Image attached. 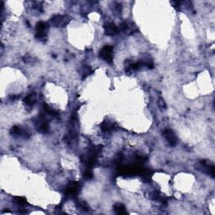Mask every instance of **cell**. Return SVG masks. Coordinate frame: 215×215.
<instances>
[{
	"label": "cell",
	"instance_id": "1",
	"mask_svg": "<svg viewBox=\"0 0 215 215\" xmlns=\"http://www.w3.org/2000/svg\"><path fill=\"white\" fill-rule=\"evenodd\" d=\"M47 24L45 22H39L37 23L35 30H36V38L39 40H45L46 37V29H47Z\"/></svg>",
	"mask_w": 215,
	"mask_h": 215
},
{
	"label": "cell",
	"instance_id": "2",
	"mask_svg": "<svg viewBox=\"0 0 215 215\" xmlns=\"http://www.w3.org/2000/svg\"><path fill=\"white\" fill-rule=\"evenodd\" d=\"M100 56L108 62H111L113 60V47L106 46L100 51Z\"/></svg>",
	"mask_w": 215,
	"mask_h": 215
},
{
	"label": "cell",
	"instance_id": "3",
	"mask_svg": "<svg viewBox=\"0 0 215 215\" xmlns=\"http://www.w3.org/2000/svg\"><path fill=\"white\" fill-rule=\"evenodd\" d=\"M51 22L55 26L64 27L68 23V17L66 15H56L52 18Z\"/></svg>",
	"mask_w": 215,
	"mask_h": 215
},
{
	"label": "cell",
	"instance_id": "4",
	"mask_svg": "<svg viewBox=\"0 0 215 215\" xmlns=\"http://www.w3.org/2000/svg\"><path fill=\"white\" fill-rule=\"evenodd\" d=\"M163 134H164V136L167 140V141L169 142V144L172 146H175L177 144V137L175 135L173 131L170 129H166V130H164Z\"/></svg>",
	"mask_w": 215,
	"mask_h": 215
},
{
	"label": "cell",
	"instance_id": "5",
	"mask_svg": "<svg viewBox=\"0 0 215 215\" xmlns=\"http://www.w3.org/2000/svg\"><path fill=\"white\" fill-rule=\"evenodd\" d=\"M104 31L108 35H114L118 32V27L114 23H109L104 25Z\"/></svg>",
	"mask_w": 215,
	"mask_h": 215
},
{
	"label": "cell",
	"instance_id": "6",
	"mask_svg": "<svg viewBox=\"0 0 215 215\" xmlns=\"http://www.w3.org/2000/svg\"><path fill=\"white\" fill-rule=\"evenodd\" d=\"M36 127L37 129L41 132H46L49 129V125H48L47 122L43 119H39L36 122Z\"/></svg>",
	"mask_w": 215,
	"mask_h": 215
},
{
	"label": "cell",
	"instance_id": "7",
	"mask_svg": "<svg viewBox=\"0 0 215 215\" xmlns=\"http://www.w3.org/2000/svg\"><path fill=\"white\" fill-rule=\"evenodd\" d=\"M77 190H78V185L77 183H72L67 189V193L68 195L73 196L74 194L77 193Z\"/></svg>",
	"mask_w": 215,
	"mask_h": 215
},
{
	"label": "cell",
	"instance_id": "8",
	"mask_svg": "<svg viewBox=\"0 0 215 215\" xmlns=\"http://www.w3.org/2000/svg\"><path fill=\"white\" fill-rule=\"evenodd\" d=\"M25 103L27 105H29V106H32V105L35 104V95L33 94H30L27 96L26 98H25Z\"/></svg>",
	"mask_w": 215,
	"mask_h": 215
},
{
	"label": "cell",
	"instance_id": "9",
	"mask_svg": "<svg viewBox=\"0 0 215 215\" xmlns=\"http://www.w3.org/2000/svg\"><path fill=\"white\" fill-rule=\"evenodd\" d=\"M113 128H114V125L110 124L109 122H104L102 125V130L103 131H109Z\"/></svg>",
	"mask_w": 215,
	"mask_h": 215
},
{
	"label": "cell",
	"instance_id": "10",
	"mask_svg": "<svg viewBox=\"0 0 215 215\" xmlns=\"http://www.w3.org/2000/svg\"><path fill=\"white\" fill-rule=\"evenodd\" d=\"M115 211L117 214H125L126 210L124 207V205L122 204H117L115 206Z\"/></svg>",
	"mask_w": 215,
	"mask_h": 215
},
{
	"label": "cell",
	"instance_id": "11",
	"mask_svg": "<svg viewBox=\"0 0 215 215\" xmlns=\"http://www.w3.org/2000/svg\"><path fill=\"white\" fill-rule=\"evenodd\" d=\"M14 201H15L16 203L19 204L20 206H23V205H25L27 203L26 200L24 198H22V197H15Z\"/></svg>",
	"mask_w": 215,
	"mask_h": 215
},
{
	"label": "cell",
	"instance_id": "12",
	"mask_svg": "<svg viewBox=\"0 0 215 215\" xmlns=\"http://www.w3.org/2000/svg\"><path fill=\"white\" fill-rule=\"evenodd\" d=\"M84 177L86 179H88V180H89V179H91L92 177H93V174H92V172H90V171H86V172L84 173Z\"/></svg>",
	"mask_w": 215,
	"mask_h": 215
},
{
	"label": "cell",
	"instance_id": "13",
	"mask_svg": "<svg viewBox=\"0 0 215 215\" xmlns=\"http://www.w3.org/2000/svg\"><path fill=\"white\" fill-rule=\"evenodd\" d=\"M79 204H80V207H81V208H82L83 209L88 210V206L86 204V203H85L84 202H81V203H80Z\"/></svg>",
	"mask_w": 215,
	"mask_h": 215
}]
</instances>
